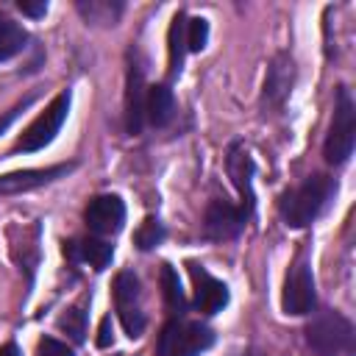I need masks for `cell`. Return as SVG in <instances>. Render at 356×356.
<instances>
[{"label": "cell", "mask_w": 356, "mask_h": 356, "mask_svg": "<svg viewBox=\"0 0 356 356\" xmlns=\"http://www.w3.org/2000/svg\"><path fill=\"white\" fill-rule=\"evenodd\" d=\"M334 192H337V184H334L331 175H323V172L309 175L303 184H298V186H292L281 195V200H278L281 220L289 228L312 225L320 217V211L328 206Z\"/></svg>", "instance_id": "cell-1"}, {"label": "cell", "mask_w": 356, "mask_h": 356, "mask_svg": "<svg viewBox=\"0 0 356 356\" xmlns=\"http://www.w3.org/2000/svg\"><path fill=\"white\" fill-rule=\"evenodd\" d=\"M306 342L317 356H345V353L353 350L356 331H353V323L345 314H339L334 309H325V312H317L309 320Z\"/></svg>", "instance_id": "cell-2"}, {"label": "cell", "mask_w": 356, "mask_h": 356, "mask_svg": "<svg viewBox=\"0 0 356 356\" xmlns=\"http://www.w3.org/2000/svg\"><path fill=\"white\" fill-rule=\"evenodd\" d=\"M353 142H356V106H353L348 86H339L337 100H334V117H331L328 136L323 145L325 161L328 164H345L353 153Z\"/></svg>", "instance_id": "cell-3"}, {"label": "cell", "mask_w": 356, "mask_h": 356, "mask_svg": "<svg viewBox=\"0 0 356 356\" xmlns=\"http://www.w3.org/2000/svg\"><path fill=\"white\" fill-rule=\"evenodd\" d=\"M214 345V331L192 320H170L156 342V356H200Z\"/></svg>", "instance_id": "cell-4"}, {"label": "cell", "mask_w": 356, "mask_h": 356, "mask_svg": "<svg viewBox=\"0 0 356 356\" xmlns=\"http://www.w3.org/2000/svg\"><path fill=\"white\" fill-rule=\"evenodd\" d=\"M67 111H70V92L64 89V92H58V95L53 97V103L22 131V136L17 139L14 150H17V153H36V150H42L44 145H50V142L56 139V134L61 131V125H64V120H67Z\"/></svg>", "instance_id": "cell-5"}, {"label": "cell", "mask_w": 356, "mask_h": 356, "mask_svg": "<svg viewBox=\"0 0 356 356\" xmlns=\"http://www.w3.org/2000/svg\"><path fill=\"white\" fill-rule=\"evenodd\" d=\"M114 306L120 314V323L131 339H136L145 331V312H142V292L139 278L131 270H122L114 278Z\"/></svg>", "instance_id": "cell-6"}, {"label": "cell", "mask_w": 356, "mask_h": 356, "mask_svg": "<svg viewBox=\"0 0 356 356\" xmlns=\"http://www.w3.org/2000/svg\"><path fill=\"white\" fill-rule=\"evenodd\" d=\"M314 306H317V292H314L312 270H309V264H306L303 259H298V261L289 267L286 278H284L281 309H284L286 314L300 317V314L314 312Z\"/></svg>", "instance_id": "cell-7"}, {"label": "cell", "mask_w": 356, "mask_h": 356, "mask_svg": "<svg viewBox=\"0 0 356 356\" xmlns=\"http://www.w3.org/2000/svg\"><path fill=\"white\" fill-rule=\"evenodd\" d=\"M295 83V58L292 53L281 50L273 56L270 67H267V78H264V92H261V108L267 111H281L289 92Z\"/></svg>", "instance_id": "cell-8"}, {"label": "cell", "mask_w": 356, "mask_h": 356, "mask_svg": "<svg viewBox=\"0 0 356 356\" xmlns=\"http://www.w3.org/2000/svg\"><path fill=\"white\" fill-rule=\"evenodd\" d=\"M248 217H250V211H245L242 206H234V203H228V200L214 197V200L206 206V211H203V234H206L209 239H217V242L234 239V236L242 234Z\"/></svg>", "instance_id": "cell-9"}, {"label": "cell", "mask_w": 356, "mask_h": 356, "mask_svg": "<svg viewBox=\"0 0 356 356\" xmlns=\"http://www.w3.org/2000/svg\"><path fill=\"white\" fill-rule=\"evenodd\" d=\"M83 220H86L92 234L111 236L125 222V203L120 200V195H97V197L89 200V206L83 211Z\"/></svg>", "instance_id": "cell-10"}, {"label": "cell", "mask_w": 356, "mask_h": 356, "mask_svg": "<svg viewBox=\"0 0 356 356\" xmlns=\"http://www.w3.org/2000/svg\"><path fill=\"white\" fill-rule=\"evenodd\" d=\"M189 275L195 281V309L203 312V314H217L228 306V286L214 278L203 264L197 261H189Z\"/></svg>", "instance_id": "cell-11"}, {"label": "cell", "mask_w": 356, "mask_h": 356, "mask_svg": "<svg viewBox=\"0 0 356 356\" xmlns=\"http://www.w3.org/2000/svg\"><path fill=\"white\" fill-rule=\"evenodd\" d=\"M75 164H53V167H33V170H14L0 175V195H22L31 189H39L61 175H67Z\"/></svg>", "instance_id": "cell-12"}, {"label": "cell", "mask_w": 356, "mask_h": 356, "mask_svg": "<svg viewBox=\"0 0 356 356\" xmlns=\"http://www.w3.org/2000/svg\"><path fill=\"white\" fill-rule=\"evenodd\" d=\"M225 170H228L231 181H234V186H236V192L242 197V209L245 211H253V203H256V197H253V172H256V164H253V159H250V153L245 150L242 142H234L228 147Z\"/></svg>", "instance_id": "cell-13"}, {"label": "cell", "mask_w": 356, "mask_h": 356, "mask_svg": "<svg viewBox=\"0 0 356 356\" xmlns=\"http://www.w3.org/2000/svg\"><path fill=\"white\" fill-rule=\"evenodd\" d=\"M145 75L139 64H131L128 70V92H125V117H128V131L139 134L145 122Z\"/></svg>", "instance_id": "cell-14"}, {"label": "cell", "mask_w": 356, "mask_h": 356, "mask_svg": "<svg viewBox=\"0 0 356 356\" xmlns=\"http://www.w3.org/2000/svg\"><path fill=\"white\" fill-rule=\"evenodd\" d=\"M145 117L156 128L170 125V120L175 117V97H172V89L167 83H153L147 89V95H145Z\"/></svg>", "instance_id": "cell-15"}, {"label": "cell", "mask_w": 356, "mask_h": 356, "mask_svg": "<svg viewBox=\"0 0 356 356\" xmlns=\"http://www.w3.org/2000/svg\"><path fill=\"white\" fill-rule=\"evenodd\" d=\"M64 253H70L72 259H83L89 261L95 270H106L108 261L114 259V245L100 239V236H89V239H81V242H64Z\"/></svg>", "instance_id": "cell-16"}, {"label": "cell", "mask_w": 356, "mask_h": 356, "mask_svg": "<svg viewBox=\"0 0 356 356\" xmlns=\"http://www.w3.org/2000/svg\"><path fill=\"white\" fill-rule=\"evenodd\" d=\"M28 44V33L19 22H14L11 17L0 14V61L14 58L17 53H22Z\"/></svg>", "instance_id": "cell-17"}, {"label": "cell", "mask_w": 356, "mask_h": 356, "mask_svg": "<svg viewBox=\"0 0 356 356\" xmlns=\"http://www.w3.org/2000/svg\"><path fill=\"white\" fill-rule=\"evenodd\" d=\"M167 42H170V75H178L184 67V53H186V17L181 11L172 17Z\"/></svg>", "instance_id": "cell-18"}, {"label": "cell", "mask_w": 356, "mask_h": 356, "mask_svg": "<svg viewBox=\"0 0 356 356\" xmlns=\"http://www.w3.org/2000/svg\"><path fill=\"white\" fill-rule=\"evenodd\" d=\"M78 14L86 22H100V25H114L117 17L122 14V3H108V0H81Z\"/></svg>", "instance_id": "cell-19"}, {"label": "cell", "mask_w": 356, "mask_h": 356, "mask_svg": "<svg viewBox=\"0 0 356 356\" xmlns=\"http://www.w3.org/2000/svg\"><path fill=\"white\" fill-rule=\"evenodd\" d=\"M161 295H164V303L172 314H181L186 309V298H184V289H181V281H178V273L172 270V264H161Z\"/></svg>", "instance_id": "cell-20"}, {"label": "cell", "mask_w": 356, "mask_h": 356, "mask_svg": "<svg viewBox=\"0 0 356 356\" xmlns=\"http://www.w3.org/2000/svg\"><path fill=\"white\" fill-rule=\"evenodd\" d=\"M161 239H164V225H161L156 217H147V220L136 228V234H134V242H136L142 250H150V248L161 245Z\"/></svg>", "instance_id": "cell-21"}, {"label": "cell", "mask_w": 356, "mask_h": 356, "mask_svg": "<svg viewBox=\"0 0 356 356\" xmlns=\"http://www.w3.org/2000/svg\"><path fill=\"white\" fill-rule=\"evenodd\" d=\"M58 328H61V331H67L75 342H81V339H83V334H86V312H83L81 306H72L67 314H61V317H58Z\"/></svg>", "instance_id": "cell-22"}, {"label": "cell", "mask_w": 356, "mask_h": 356, "mask_svg": "<svg viewBox=\"0 0 356 356\" xmlns=\"http://www.w3.org/2000/svg\"><path fill=\"white\" fill-rule=\"evenodd\" d=\"M209 42V22L203 17H195L186 22V50L192 53H200Z\"/></svg>", "instance_id": "cell-23"}, {"label": "cell", "mask_w": 356, "mask_h": 356, "mask_svg": "<svg viewBox=\"0 0 356 356\" xmlns=\"http://www.w3.org/2000/svg\"><path fill=\"white\" fill-rule=\"evenodd\" d=\"M36 356H72V348L58 342V339H53V337H44L36 345Z\"/></svg>", "instance_id": "cell-24"}, {"label": "cell", "mask_w": 356, "mask_h": 356, "mask_svg": "<svg viewBox=\"0 0 356 356\" xmlns=\"http://www.w3.org/2000/svg\"><path fill=\"white\" fill-rule=\"evenodd\" d=\"M114 342V334H111V317L106 314L100 320V331H97V348H108Z\"/></svg>", "instance_id": "cell-25"}, {"label": "cell", "mask_w": 356, "mask_h": 356, "mask_svg": "<svg viewBox=\"0 0 356 356\" xmlns=\"http://www.w3.org/2000/svg\"><path fill=\"white\" fill-rule=\"evenodd\" d=\"M19 11L28 14V17H42L47 11V3L39 0V3H28V0H19Z\"/></svg>", "instance_id": "cell-26"}, {"label": "cell", "mask_w": 356, "mask_h": 356, "mask_svg": "<svg viewBox=\"0 0 356 356\" xmlns=\"http://www.w3.org/2000/svg\"><path fill=\"white\" fill-rule=\"evenodd\" d=\"M0 356H22V353H19V348H17L14 342H8V345L0 348Z\"/></svg>", "instance_id": "cell-27"}]
</instances>
